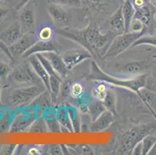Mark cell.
I'll return each instance as SVG.
<instances>
[{
    "label": "cell",
    "mask_w": 156,
    "mask_h": 155,
    "mask_svg": "<svg viewBox=\"0 0 156 155\" xmlns=\"http://www.w3.org/2000/svg\"><path fill=\"white\" fill-rule=\"evenodd\" d=\"M38 117L37 113L30 106H24L17 114L14 116L11 124L9 133L28 132L32 123Z\"/></svg>",
    "instance_id": "6"
},
{
    "label": "cell",
    "mask_w": 156,
    "mask_h": 155,
    "mask_svg": "<svg viewBox=\"0 0 156 155\" xmlns=\"http://www.w3.org/2000/svg\"><path fill=\"white\" fill-rule=\"evenodd\" d=\"M155 131L156 126L154 123H144L132 126L119 137L117 153L120 154H132V150L136 145L141 142L144 136L154 134Z\"/></svg>",
    "instance_id": "3"
},
{
    "label": "cell",
    "mask_w": 156,
    "mask_h": 155,
    "mask_svg": "<svg viewBox=\"0 0 156 155\" xmlns=\"http://www.w3.org/2000/svg\"><path fill=\"white\" fill-rule=\"evenodd\" d=\"M156 7L150 1L147 5L135 9L134 18L141 20L146 28L147 34L156 33Z\"/></svg>",
    "instance_id": "8"
},
{
    "label": "cell",
    "mask_w": 156,
    "mask_h": 155,
    "mask_svg": "<svg viewBox=\"0 0 156 155\" xmlns=\"http://www.w3.org/2000/svg\"><path fill=\"white\" fill-rule=\"evenodd\" d=\"M27 154L30 155H41L44 154L43 145H33L28 149Z\"/></svg>",
    "instance_id": "39"
},
{
    "label": "cell",
    "mask_w": 156,
    "mask_h": 155,
    "mask_svg": "<svg viewBox=\"0 0 156 155\" xmlns=\"http://www.w3.org/2000/svg\"><path fill=\"white\" fill-rule=\"evenodd\" d=\"M37 41L38 38L35 31L25 33L16 42L9 47V50L16 60L19 57H22Z\"/></svg>",
    "instance_id": "10"
},
{
    "label": "cell",
    "mask_w": 156,
    "mask_h": 155,
    "mask_svg": "<svg viewBox=\"0 0 156 155\" xmlns=\"http://www.w3.org/2000/svg\"><path fill=\"white\" fill-rule=\"evenodd\" d=\"M11 124H12V123L8 119H4L2 120H0V133L9 132Z\"/></svg>",
    "instance_id": "41"
},
{
    "label": "cell",
    "mask_w": 156,
    "mask_h": 155,
    "mask_svg": "<svg viewBox=\"0 0 156 155\" xmlns=\"http://www.w3.org/2000/svg\"><path fill=\"white\" fill-rule=\"evenodd\" d=\"M18 22L23 33L34 31L33 28L35 26V13L33 5L28 2L20 11Z\"/></svg>",
    "instance_id": "15"
},
{
    "label": "cell",
    "mask_w": 156,
    "mask_h": 155,
    "mask_svg": "<svg viewBox=\"0 0 156 155\" xmlns=\"http://www.w3.org/2000/svg\"><path fill=\"white\" fill-rule=\"evenodd\" d=\"M153 116L156 115V80L152 75H148L147 85L140 90L137 96Z\"/></svg>",
    "instance_id": "9"
},
{
    "label": "cell",
    "mask_w": 156,
    "mask_h": 155,
    "mask_svg": "<svg viewBox=\"0 0 156 155\" xmlns=\"http://www.w3.org/2000/svg\"><path fill=\"white\" fill-rule=\"evenodd\" d=\"M29 133H47L48 131V128L47 126L46 121L44 119L43 116H38L34 122L32 123L30 129L28 130Z\"/></svg>",
    "instance_id": "28"
},
{
    "label": "cell",
    "mask_w": 156,
    "mask_h": 155,
    "mask_svg": "<svg viewBox=\"0 0 156 155\" xmlns=\"http://www.w3.org/2000/svg\"><path fill=\"white\" fill-rule=\"evenodd\" d=\"M75 154L93 155L95 151L93 147L89 144H69L68 145Z\"/></svg>",
    "instance_id": "30"
},
{
    "label": "cell",
    "mask_w": 156,
    "mask_h": 155,
    "mask_svg": "<svg viewBox=\"0 0 156 155\" xmlns=\"http://www.w3.org/2000/svg\"><path fill=\"white\" fill-rule=\"evenodd\" d=\"M23 34V33L22 32L19 22L16 20L0 33V40L9 48L16 42L22 37Z\"/></svg>",
    "instance_id": "16"
},
{
    "label": "cell",
    "mask_w": 156,
    "mask_h": 155,
    "mask_svg": "<svg viewBox=\"0 0 156 155\" xmlns=\"http://www.w3.org/2000/svg\"><path fill=\"white\" fill-rule=\"evenodd\" d=\"M122 11L125 19V32H128L129 26L134 18L135 9L133 5V0H124L122 2Z\"/></svg>",
    "instance_id": "23"
},
{
    "label": "cell",
    "mask_w": 156,
    "mask_h": 155,
    "mask_svg": "<svg viewBox=\"0 0 156 155\" xmlns=\"http://www.w3.org/2000/svg\"><path fill=\"white\" fill-rule=\"evenodd\" d=\"M151 64L152 62L147 60L132 61L122 65L119 70L124 75L134 77L144 74V72H146L151 66Z\"/></svg>",
    "instance_id": "13"
},
{
    "label": "cell",
    "mask_w": 156,
    "mask_h": 155,
    "mask_svg": "<svg viewBox=\"0 0 156 155\" xmlns=\"http://www.w3.org/2000/svg\"><path fill=\"white\" fill-rule=\"evenodd\" d=\"M12 0H0V2H11Z\"/></svg>",
    "instance_id": "48"
},
{
    "label": "cell",
    "mask_w": 156,
    "mask_h": 155,
    "mask_svg": "<svg viewBox=\"0 0 156 155\" xmlns=\"http://www.w3.org/2000/svg\"><path fill=\"white\" fill-rule=\"evenodd\" d=\"M151 75H152V76L154 77V79L156 80V72H152V74H151Z\"/></svg>",
    "instance_id": "47"
},
{
    "label": "cell",
    "mask_w": 156,
    "mask_h": 155,
    "mask_svg": "<svg viewBox=\"0 0 156 155\" xmlns=\"http://www.w3.org/2000/svg\"><path fill=\"white\" fill-rule=\"evenodd\" d=\"M103 106L106 108V109L110 111L115 116L117 115V95L115 93L114 90L110 88V89L107 92L105 99L102 101Z\"/></svg>",
    "instance_id": "25"
},
{
    "label": "cell",
    "mask_w": 156,
    "mask_h": 155,
    "mask_svg": "<svg viewBox=\"0 0 156 155\" xmlns=\"http://www.w3.org/2000/svg\"><path fill=\"white\" fill-rule=\"evenodd\" d=\"M1 53H3V51H2V50L0 49V54H1Z\"/></svg>",
    "instance_id": "50"
},
{
    "label": "cell",
    "mask_w": 156,
    "mask_h": 155,
    "mask_svg": "<svg viewBox=\"0 0 156 155\" xmlns=\"http://www.w3.org/2000/svg\"><path fill=\"white\" fill-rule=\"evenodd\" d=\"M69 92H70L71 97L75 99H78L86 92L84 85L80 82H72L70 85Z\"/></svg>",
    "instance_id": "33"
},
{
    "label": "cell",
    "mask_w": 156,
    "mask_h": 155,
    "mask_svg": "<svg viewBox=\"0 0 156 155\" xmlns=\"http://www.w3.org/2000/svg\"><path fill=\"white\" fill-rule=\"evenodd\" d=\"M114 116L115 115L113 113L107 109L103 111L94 121L92 122L91 126H90L91 132L97 133V132H101L108 129L114 121Z\"/></svg>",
    "instance_id": "18"
},
{
    "label": "cell",
    "mask_w": 156,
    "mask_h": 155,
    "mask_svg": "<svg viewBox=\"0 0 156 155\" xmlns=\"http://www.w3.org/2000/svg\"><path fill=\"white\" fill-rule=\"evenodd\" d=\"M128 32L135 33H143L144 34H147V31H146V28L144 23L141 20L135 19V18H133L132 21L130 23V26H129Z\"/></svg>",
    "instance_id": "35"
},
{
    "label": "cell",
    "mask_w": 156,
    "mask_h": 155,
    "mask_svg": "<svg viewBox=\"0 0 156 155\" xmlns=\"http://www.w3.org/2000/svg\"><path fill=\"white\" fill-rule=\"evenodd\" d=\"M120 2H124V0H120Z\"/></svg>",
    "instance_id": "52"
},
{
    "label": "cell",
    "mask_w": 156,
    "mask_h": 155,
    "mask_svg": "<svg viewBox=\"0 0 156 155\" xmlns=\"http://www.w3.org/2000/svg\"><path fill=\"white\" fill-rule=\"evenodd\" d=\"M86 3L89 4V5L92 6H97V5H101L104 0H84Z\"/></svg>",
    "instance_id": "44"
},
{
    "label": "cell",
    "mask_w": 156,
    "mask_h": 155,
    "mask_svg": "<svg viewBox=\"0 0 156 155\" xmlns=\"http://www.w3.org/2000/svg\"><path fill=\"white\" fill-rule=\"evenodd\" d=\"M44 154L62 155V149L61 144H49L43 145Z\"/></svg>",
    "instance_id": "38"
},
{
    "label": "cell",
    "mask_w": 156,
    "mask_h": 155,
    "mask_svg": "<svg viewBox=\"0 0 156 155\" xmlns=\"http://www.w3.org/2000/svg\"><path fill=\"white\" fill-rule=\"evenodd\" d=\"M76 100H77V105L79 109H80L83 113H87L88 108H89V105H90L92 100H93V99L90 97V96L85 92L83 96H80V97L78 98V99H76Z\"/></svg>",
    "instance_id": "34"
},
{
    "label": "cell",
    "mask_w": 156,
    "mask_h": 155,
    "mask_svg": "<svg viewBox=\"0 0 156 155\" xmlns=\"http://www.w3.org/2000/svg\"><path fill=\"white\" fill-rule=\"evenodd\" d=\"M31 0H20L18 3L16 5L15 9L16 11H20L23 8L28 2H30Z\"/></svg>",
    "instance_id": "43"
},
{
    "label": "cell",
    "mask_w": 156,
    "mask_h": 155,
    "mask_svg": "<svg viewBox=\"0 0 156 155\" xmlns=\"http://www.w3.org/2000/svg\"><path fill=\"white\" fill-rule=\"evenodd\" d=\"M49 4L60 5V6L81 8L83 5V0H48Z\"/></svg>",
    "instance_id": "32"
},
{
    "label": "cell",
    "mask_w": 156,
    "mask_h": 155,
    "mask_svg": "<svg viewBox=\"0 0 156 155\" xmlns=\"http://www.w3.org/2000/svg\"><path fill=\"white\" fill-rule=\"evenodd\" d=\"M56 33L62 37L77 43L84 49L89 51L93 57L99 55L103 58L113 38L110 34L103 33L95 24L90 23L82 30L59 28Z\"/></svg>",
    "instance_id": "1"
},
{
    "label": "cell",
    "mask_w": 156,
    "mask_h": 155,
    "mask_svg": "<svg viewBox=\"0 0 156 155\" xmlns=\"http://www.w3.org/2000/svg\"><path fill=\"white\" fill-rule=\"evenodd\" d=\"M38 78L29 62L17 65L11 72L8 79L11 82L21 85H36Z\"/></svg>",
    "instance_id": "7"
},
{
    "label": "cell",
    "mask_w": 156,
    "mask_h": 155,
    "mask_svg": "<svg viewBox=\"0 0 156 155\" xmlns=\"http://www.w3.org/2000/svg\"><path fill=\"white\" fill-rule=\"evenodd\" d=\"M142 147V155H147L156 143V136L148 134L145 136L141 141Z\"/></svg>",
    "instance_id": "31"
},
{
    "label": "cell",
    "mask_w": 156,
    "mask_h": 155,
    "mask_svg": "<svg viewBox=\"0 0 156 155\" xmlns=\"http://www.w3.org/2000/svg\"><path fill=\"white\" fill-rule=\"evenodd\" d=\"M2 86L0 84V106H2Z\"/></svg>",
    "instance_id": "46"
},
{
    "label": "cell",
    "mask_w": 156,
    "mask_h": 155,
    "mask_svg": "<svg viewBox=\"0 0 156 155\" xmlns=\"http://www.w3.org/2000/svg\"><path fill=\"white\" fill-rule=\"evenodd\" d=\"M62 59L65 65L72 71L75 67L88 59H92L93 56L89 51L86 49H72L62 52Z\"/></svg>",
    "instance_id": "11"
},
{
    "label": "cell",
    "mask_w": 156,
    "mask_h": 155,
    "mask_svg": "<svg viewBox=\"0 0 156 155\" xmlns=\"http://www.w3.org/2000/svg\"><path fill=\"white\" fill-rule=\"evenodd\" d=\"M95 82L96 84L93 85V90H92V96L94 99L102 102L106 97L107 92L111 87V85L101 81H95Z\"/></svg>",
    "instance_id": "24"
},
{
    "label": "cell",
    "mask_w": 156,
    "mask_h": 155,
    "mask_svg": "<svg viewBox=\"0 0 156 155\" xmlns=\"http://www.w3.org/2000/svg\"><path fill=\"white\" fill-rule=\"evenodd\" d=\"M148 75H149L144 73L137 76L131 77V79H120L103 72L95 61H92L90 72L86 76V79L93 82L95 81L105 82L110 85H115L131 91L138 96L140 90L145 87L147 85Z\"/></svg>",
    "instance_id": "2"
},
{
    "label": "cell",
    "mask_w": 156,
    "mask_h": 155,
    "mask_svg": "<svg viewBox=\"0 0 156 155\" xmlns=\"http://www.w3.org/2000/svg\"><path fill=\"white\" fill-rule=\"evenodd\" d=\"M66 108H67L68 113L70 118L73 133H79L81 132V127H82V119H81L79 110L76 106L70 104L66 105Z\"/></svg>",
    "instance_id": "22"
},
{
    "label": "cell",
    "mask_w": 156,
    "mask_h": 155,
    "mask_svg": "<svg viewBox=\"0 0 156 155\" xmlns=\"http://www.w3.org/2000/svg\"><path fill=\"white\" fill-rule=\"evenodd\" d=\"M27 59L29 63L32 66L34 72L36 73V75L39 77V79H41V81L42 82L43 85H44V87L46 88L47 90L49 91V89H50V84H49V82H50V76L48 75L44 67L41 64V62H40V60L38 59L37 57L35 55H31Z\"/></svg>",
    "instance_id": "19"
},
{
    "label": "cell",
    "mask_w": 156,
    "mask_h": 155,
    "mask_svg": "<svg viewBox=\"0 0 156 155\" xmlns=\"http://www.w3.org/2000/svg\"><path fill=\"white\" fill-rule=\"evenodd\" d=\"M153 4H154V6L156 7V0H155V2H154V3H153Z\"/></svg>",
    "instance_id": "51"
},
{
    "label": "cell",
    "mask_w": 156,
    "mask_h": 155,
    "mask_svg": "<svg viewBox=\"0 0 156 155\" xmlns=\"http://www.w3.org/2000/svg\"><path fill=\"white\" fill-rule=\"evenodd\" d=\"M11 11L9 9L0 5V33L9 25L5 24L7 19H9Z\"/></svg>",
    "instance_id": "36"
},
{
    "label": "cell",
    "mask_w": 156,
    "mask_h": 155,
    "mask_svg": "<svg viewBox=\"0 0 156 155\" xmlns=\"http://www.w3.org/2000/svg\"><path fill=\"white\" fill-rule=\"evenodd\" d=\"M12 70L10 64L4 61H0V80H5L8 79Z\"/></svg>",
    "instance_id": "37"
},
{
    "label": "cell",
    "mask_w": 156,
    "mask_h": 155,
    "mask_svg": "<svg viewBox=\"0 0 156 155\" xmlns=\"http://www.w3.org/2000/svg\"><path fill=\"white\" fill-rule=\"evenodd\" d=\"M141 45H147V46L156 48V33L144 34L134 43L131 48H134L136 47L141 46Z\"/></svg>",
    "instance_id": "29"
},
{
    "label": "cell",
    "mask_w": 156,
    "mask_h": 155,
    "mask_svg": "<svg viewBox=\"0 0 156 155\" xmlns=\"http://www.w3.org/2000/svg\"><path fill=\"white\" fill-rule=\"evenodd\" d=\"M154 119H155V120H156V115H155V116H154ZM148 154H150V155H156V143H155V144H154V147H153V148L151 149V151L149 152V153H148Z\"/></svg>",
    "instance_id": "45"
},
{
    "label": "cell",
    "mask_w": 156,
    "mask_h": 155,
    "mask_svg": "<svg viewBox=\"0 0 156 155\" xmlns=\"http://www.w3.org/2000/svg\"><path fill=\"white\" fill-rule=\"evenodd\" d=\"M62 47L55 39L51 41H43L38 40L33 45L26 53H24L22 56L24 59H27L30 56L37 54H44L47 52H56V53L62 54Z\"/></svg>",
    "instance_id": "12"
},
{
    "label": "cell",
    "mask_w": 156,
    "mask_h": 155,
    "mask_svg": "<svg viewBox=\"0 0 156 155\" xmlns=\"http://www.w3.org/2000/svg\"><path fill=\"white\" fill-rule=\"evenodd\" d=\"M42 55L49 61L55 72L63 80L67 79L70 70H69V68L65 65V62L61 56V54L56 53V52H47V53H44Z\"/></svg>",
    "instance_id": "17"
},
{
    "label": "cell",
    "mask_w": 156,
    "mask_h": 155,
    "mask_svg": "<svg viewBox=\"0 0 156 155\" xmlns=\"http://www.w3.org/2000/svg\"><path fill=\"white\" fill-rule=\"evenodd\" d=\"M151 58H152L153 59H156V52L152 55V56H151Z\"/></svg>",
    "instance_id": "49"
},
{
    "label": "cell",
    "mask_w": 156,
    "mask_h": 155,
    "mask_svg": "<svg viewBox=\"0 0 156 155\" xmlns=\"http://www.w3.org/2000/svg\"><path fill=\"white\" fill-rule=\"evenodd\" d=\"M17 147V145L16 144H9L4 145L3 147L1 148V153L2 154H14Z\"/></svg>",
    "instance_id": "40"
},
{
    "label": "cell",
    "mask_w": 156,
    "mask_h": 155,
    "mask_svg": "<svg viewBox=\"0 0 156 155\" xmlns=\"http://www.w3.org/2000/svg\"><path fill=\"white\" fill-rule=\"evenodd\" d=\"M144 35V33H135L131 32H125L123 33L117 34L113 37L110 43L106 54L103 57V59L106 60L112 58H117L129 48H131L134 43L138 38Z\"/></svg>",
    "instance_id": "5"
},
{
    "label": "cell",
    "mask_w": 156,
    "mask_h": 155,
    "mask_svg": "<svg viewBox=\"0 0 156 155\" xmlns=\"http://www.w3.org/2000/svg\"><path fill=\"white\" fill-rule=\"evenodd\" d=\"M106 110V108L103 106V102L101 101L98 100L93 98L92 100L91 103L89 105V108H88V113L90 116L92 122L94 121L95 119L100 116L103 111Z\"/></svg>",
    "instance_id": "27"
},
{
    "label": "cell",
    "mask_w": 156,
    "mask_h": 155,
    "mask_svg": "<svg viewBox=\"0 0 156 155\" xmlns=\"http://www.w3.org/2000/svg\"><path fill=\"white\" fill-rule=\"evenodd\" d=\"M109 23L112 29L119 33V34L125 33V19L122 11L121 5L110 17Z\"/></svg>",
    "instance_id": "20"
},
{
    "label": "cell",
    "mask_w": 156,
    "mask_h": 155,
    "mask_svg": "<svg viewBox=\"0 0 156 155\" xmlns=\"http://www.w3.org/2000/svg\"><path fill=\"white\" fill-rule=\"evenodd\" d=\"M48 12L53 22L59 28H67L71 22V15L65 10L63 6L49 4Z\"/></svg>",
    "instance_id": "14"
},
{
    "label": "cell",
    "mask_w": 156,
    "mask_h": 155,
    "mask_svg": "<svg viewBox=\"0 0 156 155\" xmlns=\"http://www.w3.org/2000/svg\"><path fill=\"white\" fill-rule=\"evenodd\" d=\"M0 49L3 51L4 55H5V56L9 58V59H10L12 62H16L15 58H14L12 56V55H11L10 51H9V48H8V47H7L6 45H5V44L1 41V40H0Z\"/></svg>",
    "instance_id": "42"
},
{
    "label": "cell",
    "mask_w": 156,
    "mask_h": 155,
    "mask_svg": "<svg viewBox=\"0 0 156 155\" xmlns=\"http://www.w3.org/2000/svg\"><path fill=\"white\" fill-rule=\"evenodd\" d=\"M56 117L61 125L62 131V128H63L65 131L73 133V129H72V123H71L70 118H69V113H68L66 106H61L57 107Z\"/></svg>",
    "instance_id": "21"
},
{
    "label": "cell",
    "mask_w": 156,
    "mask_h": 155,
    "mask_svg": "<svg viewBox=\"0 0 156 155\" xmlns=\"http://www.w3.org/2000/svg\"><path fill=\"white\" fill-rule=\"evenodd\" d=\"M46 90L44 85H30L26 87L14 89L9 96V105L12 107L29 106L38 96Z\"/></svg>",
    "instance_id": "4"
},
{
    "label": "cell",
    "mask_w": 156,
    "mask_h": 155,
    "mask_svg": "<svg viewBox=\"0 0 156 155\" xmlns=\"http://www.w3.org/2000/svg\"><path fill=\"white\" fill-rule=\"evenodd\" d=\"M36 33L39 41H48L55 39L56 30H55V28L51 25L45 24L38 28Z\"/></svg>",
    "instance_id": "26"
}]
</instances>
